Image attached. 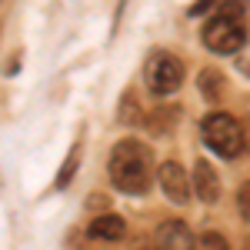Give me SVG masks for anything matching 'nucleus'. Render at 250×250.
<instances>
[{
	"label": "nucleus",
	"instance_id": "nucleus-1",
	"mask_svg": "<svg viewBox=\"0 0 250 250\" xmlns=\"http://www.w3.org/2000/svg\"><path fill=\"white\" fill-rule=\"evenodd\" d=\"M154 154L140 144V140H120L110 150V184L124 193H144L150 187V173H154Z\"/></svg>",
	"mask_w": 250,
	"mask_h": 250
},
{
	"label": "nucleus",
	"instance_id": "nucleus-2",
	"mask_svg": "<svg viewBox=\"0 0 250 250\" xmlns=\"http://www.w3.org/2000/svg\"><path fill=\"white\" fill-rule=\"evenodd\" d=\"M200 134H204V144H207L217 157H224V160H233V157L244 150V130H240V124H237L230 114H224V110H213V114L204 117Z\"/></svg>",
	"mask_w": 250,
	"mask_h": 250
},
{
	"label": "nucleus",
	"instance_id": "nucleus-3",
	"mask_svg": "<svg viewBox=\"0 0 250 250\" xmlns=\"http://www.w3.org/2000/svg\"><path fill=\"white\" fill-rule=\"evenodd\" d=\"M147 87L154 90L157 97H167V94H177L180 83H184V67L180 60L167 54V50H157L154 57L147 60Z\"/></svg>",
	"mask_w": 250,
	"mask_h": 250
},
{
	"label": "nucleus",
	"instance_id": "nucleus-4",
	"mask_svg": "<svg viewBox=\"0 0 250 250\" xmlns=\"http://www.w3.org/2000/svg\"><path fill=\"white\" fill-rule=\"evenodd\" d=\"M200 37H204V43H207V50H213V54H237L244 43H247V30L240 27V20H227V17H217L207 20V27L200 30Z\"/></svg>",
	"mask_w": 250,
	"mask_h": 250
},
{
	"label": "nucleus",
	"instance_id": "nucleus-5",
	"mask_svg": "<svg viewBox=\"0 0 250 250\" xmlns=\"http://www.w3.org/2000/svg\"><path fill=\"white\" fill-rule=\"evenodd\" d=\"M157 180H160V190L167 193L170 204H187L190 200L193 187H190V180H187V170L177 160H164L160 170H157Z\"/></svg>",
	"mask_w": 250,
	"mask_h": 250
},
{
	"label": "nucleus",
	"instance_id": "nucleus-6",
	"mask_svg": "<svg viewBox=\"0 0 250 250\" xmlns=\"http://www.w3.org/2000/svg\"><path fill=\"white\" fill-rule=\"evenodd\" d=\"M154 250H197V240H193L190 227L184 220H167L157 230Z\"/></svg>",
	"mask_w": 250,
	"mask_h": 250
},
{
	"label": "nucleus",
	"instance_id": "nucleus-7",
	"mask_svg": "<svg viewBox=\"0 0 250 250\" xmlns=\"http://www.w3.org/2000/svg\"><path fill=\"white\" fill-rule=\"evenodd\" d=\"M190 187L204 204H217V200H220V177L213 173V167L207 164V160H197V164H193Z\"/></svg>",
	"mask_w": 250,
	"mask_h": 250
},
{
	"label": "nucleus",
	"instance_id": "nucleus-8",
	"mask_svg": "<svg viewBox=\"0 0 250 250\" xmlns=\"http://www.w3.org/2000/svg\"><path fill=\"white\" fill-rule=\"evenodd\" d=\"M124 233H127V224L117 213H100L94 224L87 227V237L100 240V244H117V240H124Z\"/></svg>",
	"mask_w": 250,
	"mask_h": 250
},
{
	"label": "nucleus",
	"instance_id": "nucleus-9",
	"mask_svg": "<svg viewBox=\"0 0 250 250\" xmlns=\"http://www.w3.org/2000/svg\"><path fill=\"white\" fill-rule=\"evenodd\" d=\"M77 164H80V144H74L70 147V154H67V160H63V167H60L57 173V190H63V187H70V180H74V173H77Z\"/></svg>",
	"mask_w": 250,
	"mask_h": 250
},
{
	"label": "nucleus",
	"instance_id": "nucleus-10",
	"mask_svg": "<svg viewBox=\"0 0 250 250\" xmlns=\"http://www.w3.org/2000/svg\"><path fill=\"white\" fill-rule=\"evenodd\" d=\"M220 74H217V70H210V67H207V70H200V80H197V83H200V94L207 97V100H220Z\"/></svg>",
	"mask_w": 250,
	"mask_h": 250
},
{
	"label": "nucleus",
	"instance_id": "nucleus-11",
	"mask_svg": "<svg viewBox=\"0 0 250 250\" xmlns=\"http://www.w3.org/2000/svg\"><path fill=\"white\" fill-rule=\"evenodd\" d=\"M117 117H120V124H134L137 120V97L130 94V90L120 97V114Z\"/></svg>",
	"mask_w": 250,
	"mask_h": 250
},
{
	"label": "nucleus",
	"instance_id": "nucleus-12",
	"mask_svg": "<svg viewBox=\"0 0 250 250\" xmlns=\"http://www.w3.org/2000/svg\"><path fill=\"white\" fill-rule=\"evenodd\" d=\"M197 244H200V250H230L227 237H224V233H217V230H207Z\"/></svg>",
	"mask_w": 250,
	"mask_h": 250
},
{
	"label": "nucleus",
	"instance_id": "nucleus-13",
	"mask_svg": "<svg viewBox=\"0 0 250 250\" xmlns=\"http://www.w3.org/2000/svg\"><path fill=\"white\" fill-rule=\"evenodd\" d=\"M244 14H247V0H224V3H220V17L240 20Z\"/></svg>",
	"mask_w": 250,
	"mask_h": 250
},
{
	"label": "nucleus",
	"instance_id": "nucleus-14",
	"mask_svg": "<svg viewBox=\"0 0 250 250\" xmlns=\"http://www.w3.org/2000/svg\"><path fill=\"white\" fill-rule=\"evenodd\" d=\"M237 210H240V217H244V224H250V180L237 190Z\"/></svg>",
	"mask_w": 250,
	"mask_h": 250
},
{
	"label": "nucleus",
	"instance_id": "nucleus-15",
	"mask_svg": "<svg viewBox=\"0 0 250 250\" xmlns=\"http://www.w3.org/2000/svg\"><path fill=\"white\" fill-rule=\"evenodd\" d=\"M213 3H217V0H197V3L190 7V17H200V14H207Z\"/></svg>",
	"mask_w": 250,
	"mask_h": 250
},
{
	"label": "nucleus",
	"instance_id": "nucleus-16",
	"mask_svg": "<svg viewBox=\"0 0 250 250\" xmlns=\"http://www.w3.org/2000/svg\"><path fill=\"white\" fill-rule=\"evenodd\" d=\"M244 147L250 150V120H247V130H244Z\"/></svg>",
	"mask_w": 250,
	"mask_h": 250
}]
</instances>
